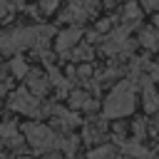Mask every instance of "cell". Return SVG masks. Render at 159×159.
<instances>
[{
  "label": "cell",
  "mask_w": 159,
  "mask_h": 159,
  "mask_svg": "<svg viewBox=\"0 0 159 159\" xmlns=\"http://www.w3.org/2000/svg\"><path fill=\"white\" fill-rule=\"evenodd\" d=\"M80 37H82V30H80V27H70V30H62V32H57V40H55V50H57L60 55H70V50H72V47H77Z\"/></svg>",
  "instance_id": "obj_6"
},
{
  "label": "cell",
  "mask_w": 159,
  "mask_h": 159,
  "mask_svg": "<svg viewBox=\"0 0 159 159\" xmlns=\"http://www.w3.org/2000/svg\"><path fill=\"white\" fill-rule=\"evenodd\" d=\"M25 82H27V89L32 92V94H45L47 89H50V77L47 75H42L40 70H27V75H25Z\"/></svg>",
  "instance_id": "obj_7"
},
{
  "label": "cell",
  "mask_w": 159,
  "mask_h": 159,
  "mask_svg": "<svg viewBox=\"0 0 159 159\" xmlns=\"http://www.w3.org/2000/svg\"><path fill=\"white\" fill-rule=\"evenodd\" d=\"M144 109L147 112H159V94L154 92L152 82L144 84Z\"/></svg>",
  "instance_id": "obj_10"
},
{
  "label": "cell",
  "mask_w": 159,
  "mask_h": 159,
  "mask_svg": "<svg viewBox=\"0 0 159 159\" xmlns=\"http://www.w3.org/2000/svg\"><path fill=\"white\" fill-rule=\"evenodd\" d=\"M10 70H12L15 77H25L30 67H27V62H25L22 57H12V60H10Z\"/></svg>",
  "instance_id": "obj_12"
},
{
  "label": "cell",
  "mask_w": 159,
  "mask_h": 159,
  "mask_svg": "<svg viewBox=\"0 0 159 159\" xmlns=\"http://www.w3.org/2000/svg\"><path fill=\"white\" fill-rule=\"evenodd\" d=\"M154 27H157V30H159V15H157V20H154Z\"/></svg>",
  "instance_id": "obj_20"
},
{
  "label": "cell",
  "mask_w": 159,
  "mask_h": 159,
  "mask_svg": "<svg viewBox=\"0 0 159 159\" xmlns=\"http://www.w3.org/2000/svg\"><path fill=\"white\" fill-rule=\"evenodd\" d=\"M12 7H15V5H12L10 0H0V20H5V17L12 12Z\"/></svg>",
  "instance_id": "obj_14"
},
{
  "label": "cell",
  "mask_w": 159,
  "mask_h": 159,
  "mask_svg": "<svg viewBox=\"0 0 159 159\" xmlns=\"http://www.w3.org/2000/svg\"><path fill=\"white\" fill-rule=\"evenodd\" d=\"M139 42H142V47H147V50H159V30H157V27H142Z\"/></svg>",
  "instance_id": "obj_8"
},
{
  "label": "cell",
  "mask_w": 159,
  "mask_h": 159,
  "mask_svg": "<svg viewBox=\"0 0 159 159\" xmlns=\"http://www.w3.org/2000/svg\"><path fill=\"white\" fill-rule=\"evenodd\" d=\"M5 92H7V87H5V84H0V97H2Z\"/></svg>",
  "instance_id": "obj_19"
},
{
  "label": "cell",
  "mask_w": 159,
  "mask_h": 159,
  "mask_svg": "<svg viewBox=\"0 0 159 159\" xmlns=\"http://www.w3.org/2000/svg\"><path fill=\"white\" fill-rule=\"evenodd\" d=\"M129 50H132V42H129L127 27L112 30V32L104 37V52H107V55H127Z\"/></svg>",
  "instance_id": "obj_5"
},
{
  "label": "cell",
  "mask_w": 159,
  "mask_h": 159,
  "mask_svg": "<svg viewBox=\"0 0 159 159\" xmlns=\"http://www.w3.org/2000/svg\"><path fill=\"white\" fill-rule=\"evenodd\" d=\"M22 132H25V139L37 149V152H45V149H55L57 144H60V139H57V134L47 127V124H40V122H30V124H25L22 127Z\"/></svg>",
  "instance_id": "obj_3"
},
{
  "label": "cell",
  "mask_w": 159,
  "mask_h": 159,
  "mask_svg": "<svg viewBox=\"0 0 159 159\" xmlns=\"http://www.w3.org/2000/svg\"><path fill=\"white\" fill-rule=\"evenodd\" d=\"M10 109L20 112V114H27V117H37L40 114V104H37V97L30 92V89H15L10 94Z\"/></svg>",
  "instance_id": "obj_4"
},
{
  "label": "cell",
  "mask_w": 159,
  "mask_h": 159,
  "mask_svg": "<svg viewBox=\"0 0 159 159\" xmlns=\"http://www.w3.org/2000/svg\"><path fill=\"white\" fill-rule=\"evenodd\" d=\"M112 27V20H102V22H97V32H104V30H109Z\"/></svg>",
  "instance_id": "obj_17"
},
{
  "label": "cell",
  "mask_w": 159,
  "mask_h": 159,
  "mask_svg": "<svg viewBox=\"0 0 159 159\" xmlns=\"http://www.w3.org/2000/svg\"><path fill=\"white\" fill-rule=\"evenodd\" d=\"M134 99H137L134 82L122 80V82L107 94L104 114H107V117H127V114H132V109H134Z\"/></svg>",
  "instance_id": "obj_2"
},
{
  "label": "cell",
  "mask_w": 159,
  "mask_h": 159,
  "mask_svg": "<svg viewBox=\"0 0 159 159\" xmlns=\"http://www.w3.org/2000/svg\"><path fill=\"white\" fill-rule=\"evenodd\" d=\"M70 104L77 107V109H92V107H94L89 92H84V89H75V92H70Z\"/></svg>",
  "instance_id": "obj_9"
},
{
  "label": "cell",
  "mask_w": 159,
  "mask_h": 159,
  "mask_svg": "<svg viewBox=\"0 0 159 159\" xmlns=\"http://www.w3.org/2000/svg\"><path fill=\"white\" fill-rule=\"evenodd\" d=\"M84 2H87V5H92V7H94V2H97V0H84Z\"/></svg>",
  "instance_id": "obj_21"
},
{
  "label": "cell",
  "mask_w": 159,
  "mask_h": 159,
  "mask_svg": "<svg viewBox=\"0 0 159 159\" xmlns=\"http://www.w3.org/2000/svg\"><path fill=\"white\" fill-rule=\"evenodd\" d=\"M139 15H142V7H139L134 0H129V2L124 5V10H122V17H124L129 25H134V22L139 20Z\"/></svg>",
  "instance_id": "obj_11"
},
{
  "label": "cell",
  "mask_w": 159,
  "mask_h": 159,
  "mask_svg": "<svg viewBox=\"0 0 159 159\" xmlns=\"http://www.w3.org/2000/svg\"><path fill=\"white\" fill-rule=\"evenodd\" d=\"M114 2H117V0H107V5H114Z\"/></svg>",
  "instance_id": "obj_22"
},
{
  "label": "cell",
  "mask_w": 159,
  "mask_h": 159,
  "mask_svg": "<svg viewBox=\"0 0 159 159\" xmlns=\"http://www.w3.org/2000/svg\"><path fill=\"white\" fill-rule=\"evenodd\" d=\"M57 2L60 0H40V10L47 15V12H52V10H57Z\"/></svg>",
  "instance_id": "obj_13"
},
{
  "label": "cell",
  "mask_w": 159,
  "mask_h": 159,
  "mask_svg": "<svg viewBox=\"0 0 159 159\" xmlns=\"http://www.w3.org/2000/svg\"><path fill=\"white\" fill-rule=\"evenodd\" d=\"M142 7L144 10H157L159 7V0H142Z\"/></svg>",
  "instance_id": "obj_16"
},
{
  "label": "cell",
  "mask_w": 159,
  "mask_h": 159,
  "mask_svg": "<svg viewBox=\"0 0 159 159\" xmlns=\"http://www.w3.org/2000/svg\"><path fill=\"white\" fill-rule=\"evenodd\" d=\"M109 154H112V149H109V147H102V149L92 152V154H89V159H102V157H109Z\"/></svg>",
  "instance_id": "obj_15"
},
{
  "label": "cell",
  "mask_w": 159,
  "mask_h": 159,
  "mask_svg": "<svg viewBox=\"0 0 159 159\" xmlns=\"http://www.w3.org/2000/svg\"><path fill=\"white\" fill-rule=\"evenodd\" d=\"M0 77H2V67H0Z\"/></svg>",
  "instance_id": "obj_23"
},
{
  "label": "cell",
  "mask_w": 159,
  "mask_h": 159,
  "mask_svg": "<svg viewBox=\"0 0 159 159\" xmlns=\"http://www.w3.org/2000/svg\"><path fill=\"white\" fill-rule=\"evenodd\" d=\"M87 75H92V67L89 65H82L80 67V77H87Z\"/></svg>",
  "instance_id": "obj_18"
},
{
  "label": "cell",
  "mask_w": 159,
  "mask_h": 159,
  "mask_svg": "<svg viewBox=\"0 0 159 159\" xmlns=\"http://www.w3.org/2000/svg\"><path fill=\"white\" fill-rule=\"evenodd\" d=\"M55 30L50 25H32V27H15L7 32H0V52H20V50H45Z\"/></svg>",
  "instance_id": "obj_1"
}]
</instances>
